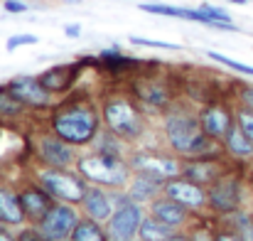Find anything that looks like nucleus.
Here are the masks:
<instances>
[{"instance_id": "nucleus-1", "label": "nucleus", "mask_w": 253, "mask_h": 241, "mask_svg": "<svg viewBox=\"0 0 253 241\" xmlns=\"http://www.w3.org/2000/svg\"><path fill=\"white\" fill-rule=\"evenodd\" d=\"M101 108L88 98H67L64 103L54 106L49 116L52 133L69 145H91L101 131Z\"/></svg>"}, {"instance_id": "nucleus-2", "label": "nucleus", "mask_w": 253, "mask_h": 241, "mask_svg": "<svg viewBox=\"0 0 253 241\" xmlns=\"http://www.w3.org/2000/svg\"><path fill=\"white\" fill-rule=\"evenodd\" d=\"M103 123L126 143H135L145 133V113L143 106L128 94H111L101 103Z\"/></svg>"}, {"instance_id": "nucleus-3", "label": "nucleus", "mask_w": 253, "mask_h": 241, "mask_svg": "<svg viewBox=\"0 0 253 241\" xmlns=\"http://www.w3.org/2000/svg\"><path fill=\"white\" fill-rule=\"evenodd\" d=\"M165 138L169 148L182 158H194L207 133L199 123V113L187 108H168L165 113Z\"/></svg>"}, {"instance_id": "nucleus-4", "label": "nucleus", "mask_w": 253, "mask_h": 241, "mask_svg": "<svg viewBox=\"0 0 253 241\" xmlns=\"http://www.w3.org/2000/svg\"><path fill=\"white\" fill-rule=\"evenodd\" d=\"M77 170L86 182L98 187H128L130 182V162L123 158L103 155V153H88L77 160Z\"/></svg>"}, {"instance_id": "nucleus-5", "label": "nucleus", "mask_w": 253, "mask_h": 241, "mask_svg": "<svg viewBox=\"0 0 253 241\" xmlns=\"http://www.w3.org/2000/svg\"><path fill=\"white\" fill-rule=\"evenodd\" d=\"M37 182L57 202H69V204H82L88 192V182L82 175L69 172V167H42L37 172Z\"/></svg>"}, {"instance_id": "nucleus-6", "label": "nucleus", "mask_w": 253, "mask_h": 241, "mask_svg": "<svg viewBox=\"0 0 253 241\" xmlns=\"http://www.w3.org/2000/svg\"><path fill=\"white\" fill-rule=\"evenodd\" d=\"M143 222V204L130 199L128 194L116 197V209L106 222V232L111 241H138V229Z\"/></svg>"}, {"instance_id": "nucleus-7", "label": "nucleus", "mask_w": 253, "mask_h": 241, "mask_svg": "<svg viewBox=\"0 0 253 241\" xmlns=\"http://www.w3.org/2000/svg\"><path fill=\"white\" fill-rule=\"evenodd\" d=\"M207 190H209V209L216 214L229 217V214L239 212L244 204V185H241L239 175L226 172L224 177L211 182Z\"/></svg>"}, {"instance_id": "nucleus-8", "label": "nucleus", "mask_w": 253, "mask_h": 241, "mask_svg": "<svg viewBox=\"0 0 253 241\" xmlns=\"http://www.w3.org/2000/svg\"><path fill=\"white\" fill-rule=\"evenodd\" d=\"M79 212L69 202H54V207L44 214V219L37 224L47 241H69L74 227L79 224Z\"/></svg>"}, {"instance_id": "nucleus-9", "label": "nucleus", "mask_w": 253, "mask_h": 241, "mask_svg": "<svg viewBox=\"0 0 253 241\" xmlns=\"http://www.w3.org/2000/svg\"><path fill=\"white\" fill-rule=\"evenodd\" d=\"M130 167L133 172H145L150 177H158L163 182L182 177V160L172 158V155H163V153H150V150H138L130 158Z\"/></svg>"}, {"instance_id": "nucleus-10", "label": "nucleus", "mask_w": 253, "mask_h": 241, "mask_svg": "<svg viewBox=\"0 0 253 241\" xmlns=\"http://www.w3.org/2000/svg\"><path fill=\"white\" fill-rule=\"evenodd\" d=\"M197 113H199V123H202L204 133L216 141H224L226 133L231 131V126L236 123V111L226 101H209Z\"/></svg>"}, {"instance_id": "nucleus-11", "label": "nucleus", "mask_w": 253, "mask_h": 241, "mask_svg": "<svg viewBox=\"0 0 253 241\" xmlns=\"http://www.w3.org/2000/svg\"><path fill=\"white\" fill-rule=\"evenodd\" d=\"M130 91H133V96L140 103H145L150 108H158V111H168L169 103H172V89L163 81V77H145V74H140L138 79H133Z\"/></svg>"}, {"instance_id": "nucleus-12", "label": "nucleus", "mask_w": 253, "mask_h": 241, "mask_svg": "<svg viewBox=\"0 0 253 241\" xmlns=\"http://www.w3.org/2000/svg\"><path fill=\"white\" fill-rule=\"evenodd\" d=\"M163 194H168L169 199L184 204L187 209H202V207H209V190L194 180H187L184 175L182 177H174L165 182V190Z\"/></svg>"}, {"instance_id": "nucleus-13", "label": "nucleus", "mask_w": 253, "mask_h": 241, "mask_svg": "<svg viewBox=\"0 0 253 241\" xmlns=\"http://www.w3.org/2000/svg\"><path fill=\"white\" fill-rule=\"evenodd\" d=\"M7 89L27 106V108H35V111H44L52 106V91L44 89V84L40 81V77H15V79L7 81Z\"/></svg>"}, {"instance_id": "nucleus-14", "label": "nucleus", "mask_w": 253, "mask_h": 241, "mask_svg": "<svg viewBox=\"0 0 253 241\" xmlns=\"http://www.w3.org/2000/svg\"><path fill=\"white\" fill-rule=\"evenodd\" d=\"M37 158L44 167H72L79 160L67 141H62L57 133H44L37 141Z\"/></svg>"}, {"instance_id": "nucleus-15", "label": "nucleus", "mask_w": 253, "mask_h": 241, "mask_svg": "<svg viewBox=\"0 0 253 241\" xmlns=\"http://www.w3.org/2000/svg\"><path fill=\"white\" fill-rule=\"evenodd\" d=\"M182 175L187 180H194L204 187L216 182L219 177L226 175V162L224 158H199V160H182Z\"/></svg>"}, {"instance_id": "nucleus-16", "label": "nucleus", "mask_w": 253, "mask_h": 241, "mask_svg": "<svg viewBox=\"0 0 253 241\" xmlns=\"http://www.w3.org/2000/svg\"><path fill=\"white\" fill-rule=\"evenodd\" d=\"M20 204H22V212L27 217L30 224H40L44 219V214L54 207V197L40 185V187H25L20 192Z\"/></svg>"}, {"instance_id": "nucleus-17", "label": "nucleus", "mask_w": 253, "mask_h": 241, "mask_svg": "<svg viewBox=\"0 0 253 241\" xmlns=\"http://www.w3.org/2000/svg\"><path fill=\"white\" fill-rule=\"evenodd\" d=\"M82 67H84V62L49 67L47 72H42V74H40V81H42V84H44V89H47V91H52V94H67V91H72V86L77 84Z\"/></svg>"}, {"instance_id": "nucleus-18", "label": "nucleus", "mask_w": 253, "mask_h": 241, "mask_svg": "<svg viewBox=\"0 0 253 241\" xmlns=\"http://www.w3.org/2000/svg\"><path fill=\"white\" fill-rule=\"evenodd\" d=\"M82 204H84L86 217H91L96 222H108L111 214H113V209H116V197H111L108 192H103V187L91 185Z\"/></svg>"}, {"instance_id": "nucleus-19", "label": "nucleus", "mask_w": 253, "mask_h": 241, "mask_svg": "<svg viewBox=\"0 0 253 241\" xmlns=\"http://www.w3.org/2000/svg\"><path fill=\"white\" fill-rule=\"evenodd\" d=\"M150 214H153L155 219L165 222V224L172 227V229L187 224V219H189V209H187L184 204L169 199L168 194H163V197H158V199L150 202Z\"/></svg>"}, {"instance_id": "nucleus-20", "label": "nucleus", "mask_w": 253, "mask_h": 241, "mask_svg": "<svg viewBox=\"0 0 253 241\" xmlns=\"http://www.w3.org/2000/svg\"><path fill=\"white\" fill-rule=\"evenodd\" d=\"M163 190H165V182H163V180L150 177V175H145V172H135L133 180L128 182V192H126V194H128L130 199L145 204V202L158 199Z\"/></svg>"}, {"instance_id": "nucleus-21", "label": "nucleus", "mask_w": 253, "mask_h": 241, "mask_svg": "<svg viewBox=\"0 0 253 241\" xmlns=\"http://www.w3.org/2000/svg\"><path fill=\"white\" fill-rule=\"evenodd\" d=\"M224 148H226V155L234 158L236 162L253 160V141L241 131L239 123H234L231 131L226 133V138H224Z\"/></svg>"}, {"instance_id": "nucleus-22", "label": "nucleus", "mask_w": 253, "mask_h": 241, "mask_svg": "<svg viewBox=\"0 0 253 241\" xmlns=\"http://www.w3.org/2000/svg\"><path fill=\"white\" fill-rule=\"evenodd\" d=\"M143 12H153V15H165V17H179V20H189V22H202L209 25V17L199 10V7H177V5H165V2H143L140 5Z\"/></svg>"}, {"instance_id": "nucleus-23", "label": "nucleus", "mask_w": 253, "mask_h": 241, "mask_svg": "<svg viewBox=\"0 0 253 241\" xmlns=\"http://www.w3.org/2000/svg\"><path fill=\"white\" fill-rule=\"evenodd\" d=\"M0 222L7 227H20L22 222H27L20 204V194H15L10 187H0Z\"/></svg>"}, {"instance_id": "nucleus-24", "label": "nucleus", "mask_w": 253, "mask_h": 241, "mask_svg": "<svg viewBox=\"0 0 253 241\" xmlns=\"http://www.w3.org/2000/svg\"><path fill=\"white\" fill-rule=\"evenodd\" d=\"M69 241H111V239H108V232H106L103 222H96V219L84 214V219H79V224L74 227Z\"/></svg>"}, {"instance_id": "nucleus-25", "label": "nucleus", "mask_w": 253, "mask_h": 241, "mask_svg": "<svg viewBox=\"0 0 253 241\" xmlns=\"http://www.w3.org/2000/svg\"><path fill=\"white\" fill-rule=\"evenodd\" d=\"M172 239V227H168L165 222L150 217H143L140 229H138V241H169Z\"/></svg>"}, {"instance_id": "nucleus-26", "label": "nucleus", "mask_w": 253, "mask_h": 241, "mask_svg": "<svg viewBox=\"0 0 253 241\" xmlns=\"http://www.w3.org/2000/svg\"><path fill=\"white\" fill-rule=\"evenodd\" d=\"M98 62H101V67H103L106 72H111V74H126V72H130V69L138 67V62H135L133 57H126V54H121V52H116V49H103V52L98 54Z\"/></svg>"}, {"instance_id": "nucleus-27", "label": "nucleus", "mask_w": 253, "mask_h": 241, "mask_svg": "<svg viewBox=\"0 0 253 241\" xmlns=\"http://www.w3.org/2000/svg\"><path fill=\"white\" fill-rule=\"evenodd\" d=\"M91 145H96V153L113 155V158H123V145H126V141L118 138L111 128H106V131H98V136H96V141H93Z\"/></svg>"}, {"instance_id": "nucleus-28", "label": "nucleus", "mask_w": 253, "mask_h": 241, "mask_svg": "<svg viewBox=\"0 0 253 241\" xmlns=\"http://www.w3.org/2000/svg\"><path fill=\"white\" fill-rule=\"evenodd\" d=\"M25 103L5 86H0V121H12V118H20L25 113Z\"/></svg>"}, {"instance_id": "nucleus-29", "label": "nucleus", "mask_w": 253, "mask_h": 241, "mask_svg": "<svg viewBox=\"0 0 253 241\" xmlns=\"http://www.w3.org/2000/svg\"><path fill=\"white\" fill-rule=\"evenodd\" d=\"M207 57H209V59H214V62H219V64H224V67H229V69H234V72H239V74L253 77V67L244 64V62H236V59H231V57H226V54H219V52H207Z\"/></svg>"}, {"instance_id": "nucleus-30", "label": "nucleus", "mask_w": 253, "mask_h": 241, "mask_svg": "<svg viewBox=\"0 0 253 241\" xmlns=\"http://www.w3.org/2000/svg\"><path fill=\"white\" fill-rule=\"evenodd\" d=\"M234 98H236V108L253 113V86L251 84H241V86H236Z\"/></svg>"}, {"instance_id": "nucleus-31", "label": "nucleus", "mask_w": 253, "mask_h": 241, "mask_svg": "<svg viewBox=\"0 0 253 241\" xmlns=\"http://www.w3.org/2000/svg\"><path fill=\"white\" fill-rule=\"evenodd\" d=\"M130 40V45H135V47H153V49H169V52H177L179 49V45H172V42H160V40H148V37H128Z\"/></svg>"}, {"instance_id": "nucleus-32", "label": "nucleus", "mask_w": 253, "mask_h": 241, "mask_svg": "<svg viewBox=\"0 0 253 241\" xmlns=\"http://www.w3.org/2000/svg\"><path fill=\"white\" fill-rule=\"evenodd\" d=\"M234 217H236V229L244 234V239L253 241V214L239 209V212H234Z\"/></svg>"}, {"instance_id": "nucleus-33", "label": "nucleus", "mask_w": 253, "mask_h": 241, "mask_svg": "<svg viewBox=\"0 0 253 241\" xmlns=\"http://www.w3.org/2000/svg\"><path fill=\"white\" fill-rule=\"evenodd\" d=\"M25 45H37V37L35 35H12L5 47H7V52H15L17 47H25Z\"/></svg>"}, {"instance_id": "nucleus-34", "label": "nucleus", "mask_w": 253, "mask_h": 241, "mask_svg": "<svg viewBox=\"0 0 253 241\" xmlns=\"http://www.w3.org/2000/svg\"><path fill=\"white\" fill-rule=\"evenodd\" d=\"M236 123L241 126V131H244V133H246V136L253 141V113L236 108Z\"/></svg>"}, {"instance_id": "nucleus-35", "label": "nucleus", "mask_w": 253, "mask_h": 241, "mask_svg": "<svg viewBox=\"0 0 253 241\" xmlns=\"http://www.w3.org/2000/svg\"><path fill=\"white\" fill-rule=\"evenodd\" d=\"M17 241H47V239H44V234L40 232V227L32 224V227H25V229L17 234Z\"/></svg>"}, {"instance_id": "nucleus-36", "label": "nucleus", "mask_w": 253, "mask_h": 241, "mask_svg": "<svg viewBox=\"0 0 253 241\" xmlns=\"http://www.w3.org/2000/svg\"><path fill=\"white\" fill-rule=\"evenodd\" d=\"M214 241H246L244 234L239 229H224V232H216Z\"/></svg>"}, {"instance_id": "nucleus-37", "label": "nucleus", "mask_w": 253, "mask_h": 241, "mask_svg": "<svg viewBox=\"0 0 253 241\" xmlns=\"http://www.w3.org/2000/svg\"><path fill=\"white\" fill-rule=\"evenodd\" d=\"M2 7L7 12H27V2H22V0H5Z\"/></svg>"}, {"instance_id": "nucleus-38", "label": "nucleus", "mask_w": 253, "mask_h": 241, "mask_svg": "<svg viewBox=\"0 0 253 241\" xmlns=\"http://www.w3.org/2000/svg\"><path fill=\"white\" fill-rule=\"evenodd\" d=\"M64 35H67V37H79V35H82V27H79V25H67V27H64Z\"/></svg>"}, {"instance_id": "nucleus-39", "label": "nucleus", "mask_w": 253, "mask_h": 241, "mask_svg": "<svg viewBox=\"0 0 253 241\" xmlns=\"http://www.w3.org/2000/svg\"><path fill=\"white\" fill-rule=\"evenodd\" d=\"M0 241H17L7 229H0Z\"/></svg>"}, {"instance_id": "nucleus-40", "label": "nucleus", "mask_w": 253, "mask_h": 241, "mask_svg": "<svg viewBox=\"0 0 253 241\" xmlns=\"http://www.w3.org/2000/svg\"><path fill=\"white\" fill-rule=\"evenodd\" d=\"M169 241H189V237H182V234H172Z\"/></svg>"}, {"instance_id": "nucleus-41", "label": "nucleus", "mask_w": 253, "mask_h": 241, "mask_svg": "<svg viewBox=\"0 0 253 241\" xmlns=\"http://www.w3.org/2000/svg\"><path fill=\"white\" fill-rule=\"evenodd\" d=\"M229 2H236V5H246L249 0H229Z\"/></svg>"}]
</instances>
